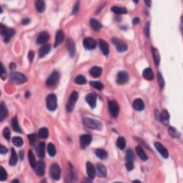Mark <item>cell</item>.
I'll use <instances>...</instances> for the list:
<instances>
[{"label": "cell", "mask_w": 183, "mask_h": 183, "mask_svg": "<svg viewBox=\"0 0 183 183\" xmlns=\"http://www.w3.org/2000/svg\"><path fill=\"white\" fill-rule=\"evenodd\" d=\"M135 149H136L137 154H138L139 157H140L143 161H146V160H147V154H145V151L143 150V149L142 148V147H140V146H137Z\"/></svg>", "instance_id": "f546056e"}, {"label": "cell", "mask_w": 183, "mask_h": 183, "mask_svg": "<svg viewBox=\"0 0 183 183\" xmlns=\"http://www.w3.org/2000/svg\"><path fill=\"white\" fill-rule=\"evenodd\" d=\"M47 151H48L49 154L51 157H54L56 154L55 147H54V145L52 143H49L48 144V145H47Z\"/></svg>", "instance_id": "60d3db41"}, {"label": "cell", "mask_w": 183, "mask_h": 183, "mask_svg": "<svg viewBox=\"0 0 183 183\" xmlns=\"http://www.w3.org/2000/svg\"><path fill=\"white\" fill-rule=\"evenodd\" d=\"M19 154H20V159H21V160H23V158H24V152L22 151H20Z\"/></svg>", "instance_id": "6125c7cd"}, {"label": "cell", "mask_w": 183, "mask_h": 183, "mask_svg": "<svg viewBox=\"0 0 183 183\" xmlns=\"http://www.w3.org/2000/svg\"><path fill=\"white\" fill-rule=\"evenodd\" d=\"M85 99L91 108L93 109V108H95V107H96L97 97L95 94H92V93L88 94V95H87V97H86Z\"/></svg>", "instance_id": "9a60e30c"}, {"label": "cell", "mask_w": 183, "mask_h": 183, "mask_svg": "<svg viewBox=\"0 0 183 183\" xmlns=\"http://www.w3.org/2000/svg\"><path fill=\"white\" fill-rule=\"evenodd\" d=\"M129 80L128 73L125 71L119 72L117 76V82L119 84H124L127 83Z\"/></svg>", "instance_id": "8fae6325"}, {"label": "cell", "mask_w": 183, "mask_h": 183, "mask_svg": "<svg viewBox=\"0 0 183 183\" xmlns=\"http://www.w3.org/2000/svg\"><path fill=\"white\" fill-rule=\"evenodd\" d=\"M83 123L90 129H96V130H102V123L99 121L97 120V119H91V118L89 117H84L83 118Z\"/></svg>", "instance_id": "6da1fadb"}, {"label": "cell", "mask_w": 183, "mask_h": 183, "mask_svg": "<svg viewBox=\"0 0 183 183\" xmlns=\"http://www.w3.org/2000/svg\"><path fill=\"white\" fill-rule=\"evenodd\" d=\"M3 136L5 137V138L9 140L10 139V131L8 127H5L3 129Z\"/></svg>", "instance_id": "c3c4849f"}, {"label": "cell", "mask_w": 183, "mask_h": 183, "mask_svg": "<svg viewBox=\"0 0 183 183\" xmlns=\"http://www.w3.org/2000/svg\"><path fill=\"white\" fill-rule=\"evenodd\" d=\"M169 134L170 135V136L173 138H178L179 137H180V133H179L178 131L175 129V128L172 127H170L168 129Z\"/></svg>", "instance_id": "ab89813d"}, {"label": "cell", "mask_w": 183, "mask_h": 183, "mask_svg": "<svg viewBox=\"0 0 183 183\" xmlns=\"http://www.w3.org/2000/svg\"><path fill=\"white\" fill-rule=\"evenodd\" d=\"M17 162V155L16 151L14 148L11 149V157L9 160V164L11 166H15Z\"/></svg>", "instance_id": "83f0119b"}, {"label": "cell", "mask_w": 183, "mask_h": 183, "mask_svg": "<svg viewBox=\"0 0 183 183\" xmlns=\"http://www.w3.org/2000/svg\"><path fill=\"white\" fill-rule=\"evenodd\" d=\"M133 107L135 110L142 111L145 108L144 102L141 99H137L133 102Z\"/></svg>", "instance_id": "7402d4cb"}, {"label": "cell", "mask_w": 183, "mask_h": 183, "mask_svg": "<svg viewBox=\"0 0 183 183\" xmlns=\"http://www.w3.org/2000/svg\"><path fill=\"white\" fill-rule=\"evenodd\" d=\"M50 175L54 180H60V176H61V170H60V167L58 164H52L51 167H50Z\"/></svg>", "instance_id": "5b68a950"}, {"label": "cell", "mask_w": 183, "mask_h": 183, "mask_svg": "<svg viewBox=\"0 0 183 183\" xmlns=\"http://www.w3.org/2000/svg\"><path fill=\"white\" fill-rule=\"evenodd\" d=\"M150 22H147L145 25V34L146 36H147V37L150 36Z\"/></svg>", "instance_id": "816d5d0a"}, {"label": "cell", "mask_w": 183, "mask_h": 183, "mask_svg": "<svg viewBox=\"0 0 183 183\" xmlns=\"http://www.w3.org/2000/svg\"><path fill=\"white\" fill-rule=\"evenodd\" d=\"M99 45L101 50H102V53H103L105 56L108 55L109 52V44H107V42L106 41L103 40V39H100L99 42Z\"/></svg>", "instance_id": "ac0fdd59"}, {"label": "cell", "mask_w": 183, "mask_h": 183, "mask_svg": "<svg viewBox=\"0 0 183 183\" xmlns=\"http://www.w3.org/2000/svg\"><path fill=\"white\" fill-rule=\"evenodd\" d=\"M28 159H29V164H30V166L32 167V168H34L36 165V159H35L34 155L33 152H32V150H29L28 152Z\"/></svg>", "instance_id": "4dcf8cb0"}, {"label": "cell", "mask_w": 183, "mask_h": 183, "mask_svg": "<svg viewBox=\"0 0 183 183\" xmlns=\"http://www.w3.org/2000/svg\"><path fill=\"white\" fill-rule=\"evenodd\" d=\"M10 80L12 82L17 84H23L27 82V77L19 72H12L10 74Z\"/></svg>", "instance_id": "3957f363"}, {"label": "cell", "mask_w": 183, "mask_h": 183, "mask_svg": "<svg viewBox=\"0 0 183 183\" xmlns=\"http://www.w3.org/2000/svg\"><path fill=\"white\" fill-rule=\"evenodd\" d=\"M143 76L145 80H149V81L153 80V79H154V73L150 68L145 69L143 73Z\"/></svg>", "instance_id": "d4e9b609"}, {"label": "cell", "mask_w": 183, "mask_h": 183, "mask_svg": "<svg viewBox=\"0 0 183 183\" xmlns=\"http://www.w3.org/2000/svg\"><path fill=\"white\" fill-rule=\"evenodd\" d=\"M50 39V35L47 32H42L38 36L36 39V43L38 44H44Z\"/></svg>", "instance_id": "4fadbf2b"}, {"label": "cell", "mask_w": 183, "mask_h": 183, "mask_svg": "<svg viewBox=\"0 0 183 183\" xmlns=\"http://www.w3.org/2000/svg\"><path fill=\"white\" fill-rule=\"evenodd\" d=\"M152 54H153V58H154V62H155L156 63V65L158 66L160 62V54H159L158 50L155 48H152Z\"/></svg>", "instance_id": "f35d334b"}, {"label": "cell", "mask_w": 183, "mask_h": 183, "mask_svg": "<svg viewBox=\"0 0 183 183\" xmlns=\"http://www.w3.org/2000/svg\"><path fill=\"white\" fill-rule=\"evenodd\" d=\"M95 154L97 155V157H99V159L102 160H105L107 157V152L105 150H102V149H97L95 151Z\"/></svg>", "instance_id": "836d02e7"}, {"label": "cell", "mask_w": 183, "mask_h": 183, "mask_svg": "<svg viewBox=\"0 0 183 183\" xmlns=\"http://www.w3.org/2000/svg\"><path fill=\"white\" fill-rule=\"evenodd\" d=\"M91 142V136L90 135H83L80 137V147L82 149H84L90 145Z\"/></svg>", "instance_id": "ba28073f"}, {"label": "cell", "mask_w": 183, "mask_h": 183, "mask_svg": "<svg viewBox=\"0 0 183 183\" xmlns=\"http://www.w3.org/2000/svg\"><path fill=\"white\" fill-rule=\"evenodd\" d=\"M36 152H37V154L39 156V157L40 158H43L45 155V144L44 142H42L39 144L37 147V150H36Z\"/></svg>", "instance_id": "4316f807"}, {"label": "cell", "mask_w": 183, "mask_h": 183, "mask_svg": "<svg viewBox=\"0 0 183 183\" xmlns=\"http://www.w3.org/2000/svg\"><path fill=\"white\" fill-rule=\"evenodd\" d=\"M39 136L42 139H46L49 136V131L46 127H42L39 129Z\"/></svg>", "instance_id": "d590c367"}, {"label": "cell", "mask_w": 183, "mask_h": 183, "mask_svg": "<svg viewBox=\"0 0 183 183\" xmlns=\"http://www.w3.org/2000/svg\"><path fill=\"white\" fill-rule=\"evenodd\" d=\"M35 172L38 176H43L45 172V162L43 160H39L36 163V167H34Z\"/></svg>", "instance_id": "7c38bea8"}, {"label": "cell", "mask_w": 183, "mask_h": 183, "mask_svg": "<svg viewBox=\"0 0 183 183\" xmlns=\"http://www.w3.org/2000/svg\"><path fill=\"white\" fill-rule=\"evenodd\" d=\"M111 10L117 15H123V14H127V10L125 8L119 7H112L111 8Z\"/></svg>", "instance_id": "d6a6232c"}, {"label": "cell", "mask_w": 183, "mask_h": 183, "mask_svg": "<svg viewBox=\"0 0 183 183\" xmlns=\"http://www.w3.org/2000/svg\"><path fill=\"white\" fill-rule=\"evenodd\" d=\"M117 145L118 148L120 149V150H124L125 148V146H126V141H125V139L123 137H119V138L117 139Z\"/></svg>", "instance_id": "8d00e7d4"}, {"label": "cell", "mask_w": 183, "mask_h": 183, "mask_svg": "<svg viewBox=\"0 0 183 183\" xmlns=\"http://www.w3.org/2000/svg\"><path fill=\"white\" fill-rule=\"evenodd\" d=\"M102 72V69L99 67H94L90 70V74L95 78L100 77Z\"/></svg>", "instance_id": "484cf974"}, {"label": "cell", "mask_w": 183, "mask_h": 183, "mask_svg": "<svg viewBox=\"0 0 183 183\" xmlns=\"http://www.w3.org/2000/svg\"><path fill=\"white\" fill-rule=\"evenodd\" d=\"M79 9H80V2H77L75 5H74V7H73L72 15H75V14H77V12H78Z\"/></svg>", "instance_id": "f5cc1de1"}, {"label": "cell", "mask_w": 183, "mask_h": 183, "mask_svg": "<svg viewBox=\"0 0 183 183\" xmlns=\"http://www.w3.org/2000/svg\"><path fill=\"white\" fill-rule=\"evenodd\" d=\"M29 96H30V92H29V91H26V95H25V97L28 98Z\"/></svg>", "instance_id": "be15d7a7"}, {"label": "cell", "mask_w": 183, "mask_h": 183, "mask_svg": "<svg viewBox=\"0 0 183 183\" xmlns=\"http://www.w3.org/2000/svg\"><path fill=\"white\" fill-rule=\"evenodd\" d=\"M59 78H60V74L57 71H54L52 73L51 75L47 78L46 81V84L48 86H53L57 84L58 82Z\"/></svg>", "instance_id": "30bf717a"}, {"label": "cell", "mask_w": 183, "mask_h": 183, "mask_svg": "<svg viewBox=\"0 0 183 183\" xmlns=\"http://www.w3.org/2000/svg\"><path fill=\"white\" fill-rule=\"evenodd\" d=\"M154 147L157 149V151L161 154V155L164 158H167L169 156L168 151L167 149L164 147L162 144H160V143H154Z\"/></svg>", "instance_id": "5bb4252c"}, {"label": "cell", "mask_w": 183, "mask_h": 183, "mask_svg": "<svg viewBox=\"0 0 183 183\" xmlns=\"http://www.w3.org/2000/svg\"><path fill=\"white\" fill-rule=\"evenodd\" d=\"M108 106H109V112H110L111 115L114 117H116L119 114V105L115 101H109L108 102Z\"/></svg>", "instance_id": "52a82bcc"}, {"label": "cell", "mask_w": 183, "mask_h": 183, "mask_svg": "<svg viewBox=\"0 0 183 183\" xmlns=\"http://www.w3.org/2000/svg\"><path fill=\"white\" fill-rule=\"evenodd\" d=\"M7 179V173L3 167H1V172H0V180L5 181Z\"/></svg>", "instance_id": "bcb514c9"}, {"label": "cell", "mask_w": 183, "mask_h": 183, "mask_svg": "<svg viewBox=\"0 0 183 183\" xmlns=\"http://www.w3.org/2000/svg\"><path fill=\"white\" fill-rule=\"evenodd\" d=\"M87 172L90 179H93L95 177V174H96V170L91 162L87 163Z\"/></svg>", "instance_id": "44dd1931"}, {"label": "cell", "mask_w": 183, "mask_h": 183, "mask_svg": "<svg viewBox=\"0 0 183 183\" xmlns=\"http://www.w3.org/2000/svg\"><path fill=\"white\" fill-rule=\"evenodd\" d=\"M112 42L116 46V48L119 52H123L127 50V46L126 44L118 38H112Z\"/></svg>", "instance_id": "8992f818"}, {"label": "cell", "mask_w": 183, "mask_h": 183, "mask_svg": "<svg viewBox=\"0 0 183 183\" xmlns=\"http://www.w3.org/2000/svg\"><path fill=\"white\" fill-rule=\"evenodd\" d=\"M139 23H140V19H139V18L136 17L133 19V24L135 25H137V24H139Z\"/></svg>", "instance_id": "91938a15"}, {"label": "cell", "mask_w": 183, "mask_h": 183, "mask_svg": "<svg viewBox=\"0 0 183 183\" xmlns=\"http://www.w3.org/2000/svg\"><path fill=\"white\" fill-rule=\"evenodd\" d=\"M8 116V109L6 105L2 102L0 106V121L2 122Z\"/></svg>", "instance_id": "cb8c5ba5"}, {"label": "cell", "mask_w": 183, "mask_h": 183, "mask_svg": "<svg viewBox=\"0 0 183 183\" xmlns=\"http://www.w3.org/2000/svg\"><path fill=\"white\" fill-rule=\"evenodd\" d=\"M1 67H2V69H1V78L2 80H5L7 77V72L5 70L3 64H1Z\"/></svg>", "instance_id": "f907efd6"}, {"label": "cell", "mask_w": 183, "mask_h": 183, "mask_svg": "<svg viewBox=\"0 0 183 183\" xmlns=\"http://www.w3.org/2000/svg\"><path fill=\"white\" fill-rule=\"evenodd\" d=\"M125 167H126L127 170L128 171H131L134 169V163L133 162H127L126 164H125Z\"/></svg>", "instance_id": "11a10c76"}, {"label": "cell", "mask_w": 183, "mask_h": 183, "mask_svg": "<svg viewBox=\"0 0 183 183\" xmlns=\"http://www.w3.org/2000/svg\"><path fill=\"white\" fill-rule=\"evenodd\" d=\"M12 143L17 147H21L23 145V140L20 137H14L12 138Z\"/></svg>", "instance_id": "b9f144b4"}, {"label": "cell", "mask_w": 183, "mask_h": 183, "mask_svg": "<svg viewBox=\"0 0 183 183\" xmlns=\"http://www.w3.org/2000/svg\"><path fill=\"white\" fill-rule=\"evenodd\" d=\"M15 34V30L14 29H8L7 31V33L5 34V43H7V42H9L11 38Z\"/></svg>", "instance_id": "e575fe53"}, {"label": "cell", "mask_w": 183, "mask_h": 183, "mask_svg": "<svg viewBox=\"0 0 183 183\" xmlns=\"http://www.w3.org/2000/svg\"><path fill=\"white\" fill-rule=\"evenodd\" d=\"M50 50H51V45L50 44H44V46H42L39 50V57L42 58V57L47 55L50 52Z\"/></svg>", "instance_id": "ffe728a7"}, {"label": "cell", "mask_w": 183, "mask_h": 183, "mask_svg": "<svg viewBox=\"0 0 183 183\" xmlns=\"http://www.w3.org/2000/svg\"><path fill=\"white\" fill-rule=\"evenodd\" d=\"M145 3L148 5L149 7H150V5H151V2H148V1H145Z\"/></svg>", "instance_id": "e7e4bbea"}, {"label": "cell", "mask_w": 183, "mask_h": 183, "mask_svg": "<svg viewBox=\"0 0 183 183\" xmlns=\"http://www.w3.org/2000/svg\"><path fill=\"white\" fill-rule=\"evenodd\" d=\"M157 80H158L159 85H160V88L162 89L164 86V81L163 80V77L162 76V74L160 72L157 73Z\"/></svg>", "instance_id": "7dc6e473"}, {"label": "cell", "mask_w": 183, "mask_h": 183, "mask_svg": "<svg viewBox=\"0 0 183 183\" xmlns=\"http://www.w3.org/2000/svg\"><path fill=\"white\" fill-rule=\"evenodd\" d=\"M77 99H78V93H77L76 91H73L72 93L70 95V98H69L67 106H66L67 110L68 111V112H72V111L73 110Z\"/></svg>", "instance_id": "277c9868"}, {"label": "cell", "mask_w": 183, "mask_h": 183, "mask_svg": "<svg viewBox=\"0 0 183 183\" xmlns=\"http://www.w3.org/2000/svg\"><path fill=\"white\" fill-rule=\"evenodd\" d=\"M34 52L33 51H29V53H28V59L30 62H32L34 60Z\"/></svg>", "instance_id": "9f6ffc18"}, {"label": "cell", "mask_w": 183, "mask_h": 183, "mask_svg": "<svg viewBox=\"0 0 183 183\" xmlns=\"http://www.w3.org/2000/svg\"><path fill=\"white\" fill-rule=\"evenodd\" d=\"M35 7H36V10H37V12H39V13H42V12H44L45 3L42 0H37V1L35 2Z\"/></svg>", "instance_id": "f1b7e54d"}, {"label": "cell", "mask_w": 183, "mask_h": 183, "mask_svg": "<svg viewBox=\"0 0 183 183\" xmlns=\"http://www.w3.org/2000/svg\"><path fill=\"white\" fill-rule=\"evenodd\" d=\"M67 47L70 57H74V54H75V44L72 39H68L67 40Z\"/></svg>", "instance_id": "2e32d148"}, {"label": "cell", "mask_w": 183, "mask_h": 183, "mask_svg": "<svg viewBox=\"0 0 183 183\" xmlns=\"http://www.w3.org/2000/svg\"><path fill=\"white\" fill-rule=\"evenodd\" d=\"M160 119L164 125H167L169 124V119H170V115L167 110L162 111L160 114Z\"/></svg>", "instance_id": "603a6c76"}, {"label": "cell", "mask_w": 183, "mask_h": 183, "mask_svg": "<svg viewBox=\"0 0 183 183\" xmlns=\"http://www.w3.org/2000/svg\"><path fill=\"white\" fill-rule=\"evenodd\" d=\"M90 84H91L94 88L97 89V90H101L104 88V85L102 84V83L99 82H94V81L91 82H90Z\"/></svg>", "instance_id": "f6af8a7d"}, {"label": "cell", "mask_w": 183, "mask_h": 183, "mask_svg": "<svg viewBox=\"0 0 183 183\" xmlns=\"http://www.w3.org/2000/svg\"><path fill=\"white\" fill-rule=\"evenodd\" d=\"M47 109L50 111H54L57 107V97L54 94H50L47 96L46 100Z\"/></svg>", "instance_id": "7a4b0ae2"}, {"label": "cell", "mask_w": 183, "mask_h": 183, "mask_svg": "<svg viewBox=\"0 0 183 183\" xmlns=\"http://www.w3.org/2000/svg\"><path fill=\"white\" fill-rule=\"evenodd\" d=\"M0 29H1V34H2V36H5V34H6L7 33V28L6 27V26H5V25H3V24H1V25H0Z\"/></svg>", "instance_id": "db71d44e"}, {"label": "cell", "mask_w": 183, "mask_h": 183, "mask_svg": "<svg viewBox=\"0 0 183 183\" xmlns=\"http://www.w3.org/2000/svg\"><path fill=\"white\" fill-rule=\"evenodd\" d=\"M64 32L62 30H58L56 33L55 36V42H54V47H57V46L60 44L62 43L63 40H64Z\"/></svg>", "instance_id": "d6986e66"}, {"label": "cell", "mask_w": 183, "mask_h": 183, "mask_svg": "<svg viewBox=\"0 0 183 183\" xmlns=\"http://www.w3.org/2000/svg\"><path fill=\"white\" fill-rule=\"evenodd\" d=\"M7 152H8V150L6 147H5L4 145H1V149H0V153H1V154H6Z\"/></svg>", "instance_id": "6f0895ef"}, {"label": "cell", "mask_w": 183, "mask_h": 183, "mask_svg": "<svg viewBox=\"0 0 183 183\" xmlns=\"http://www.w3.org/2000/svg\"><path fill=\"white\" fill-rule=\"evenodd\" d=\"M12 182H19V181L18 180H14L13 181H12Z\"/></svg>", "instance_id": "03108f58"}, {"label": "cell", "mask_w": 183, "mask_h": 183, "mask_svg": "<svg viewBox=\"0 0 183 183\" xmlns=\"http://www.w3.org/2000/svg\"><path fill=\"white\" fill-rule=\"evenodd\" d=\"M9 67H10L11 70H15V69L16 68V64H15L14 62H12L10 64V65H9Z\"/></svg>", "instance_id": "94428289"}, {"label": "cell", "mask_w": 183, "mask_h": 183, "mask_svg": "<svg viewBox=\"0 0 183 183\" xmlns=\"http://www.w3.org/2000/svg\"><path fill=\"white\" fill-rule=\"evenodd\" d=\"M29 22H30V20H29V19H28V18H25V19H24L22 21V24L24 25H28Z\"/></svg>", "instance_id": "680465c9"}, {"label": "cell", "mask_w": 183, "mask_h": 183, "mask_svg": "<svg viewBox=\"0 0 183 183\" xmlns=\"http://www.w3.org/2000/svg\"><path fill=\"white\" fill-rule=\"evenodd\" d=\"M83 44H84V48L87 49V50H93V49H95L96 47L97 42L93 38L87 37L84 39Z\"/></svg>", "instance_id": "9c48e42d"}, {"label": "cell", "mask_w": 183, "mask_h": 183, "mask_svg": "<svg viewBox=\"0 0 183 183\" xmlns=\"http://www.w3.org/2000/svg\"><path fill=\"white\" fill-rule=\"evenodd\" d=\"M74 82L77 84H84L87 82L86 78L82 75H78L74 79Z\"/></svg>", "instance_id": "ee69618b"}, {"label": "cell", "mask_w": 183, "mask_h": 183, "mask_svg": "<svg viewBox=\"0 0 183 183\" xmlns=\"http://www.w3.org/2000/svg\"><path fill=\"white\" fill-rule=\"evenodd\" d=\"M12 127H13V129L17 132H21V129L19 127V123H18V119L17 117H15L12 119Z\"/></svg>", "instance_id": "74e56055"}, {"label": "cell", "mask_w": 183, "mask_h": 183, "mask_svg": "<svg viewBox=\"0 0 183 183\" xmlns=\"http://www.w3.org/2000/svg\"><path fill=\"white\" fill-rule=\"evenodd\" d=\"M28 139H29L30 144L32 145H34L35 144V142H36V135L34 134H30V135H28Z\"/></svg>", "instance_id": "681fc988"}, {"label": "cell", "mask_w": 183, "mask_h": 183, "mask_svg": "<svg viewBox=\"0 0 183 183\" xmlns=\"http://www.w3.org/2000/svg\"><path fill=\"white\" fill-rule=\"evenodd\" d=\"M90 25H91V27L93 28L94 30L95 31H99L102 27L100 22L95 19H90Z\"/></svg>", "instance_id": "1f68e13d"}, {"label": "cell", "mask_w": 183, "mask_h": 183, "mask_svg": "<svg viewBox=\"0 0 183 183\" xmlns=\"http://www.w3.org/2000/svg\"><path fill=\"white\" fill-rule=\"evenodd\" d=\"M126 160L127 162H133L135 160V155H134L133 152L132 150H129L127 151L126 153Z\"/></svg>", "instance_id": "7bdbcfd3"}, {"label": "cell", "mask_w": 183, "mask_h": 183, "mask_svg": "<svg viewBox=\"0 0 183 183\" xmlns=\"http://www.w3.org/2000/svg\"><path fill=\"white\" fill-rule=\"evenodd\" d=\"M96 173L100 177H105L107 175V169L105 165L98 163L96 167Z\"/></svg>", "instance_id": "e0dca14e"}, {"label": "cell", "mask_w": 183, "mask_h": 183, "mask_svg": "<svg viewBox=\"0 0 183 183\" xmlns=\"http://www.w3.org/2000/svg\"><path fill=\"white\" fill-rule=\"evenodd\" d=\"M134 182H140V181H139V180H135V181H133Z\"/></svg>", "instance_id": "003e7915"}]
</instances>
